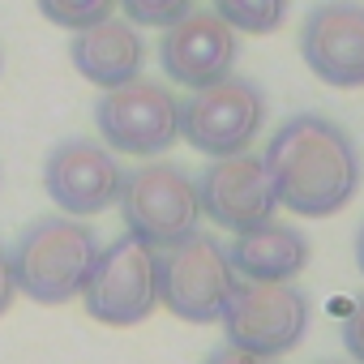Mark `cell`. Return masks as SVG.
I'll list each match as a JSON object with an SVG mask.
<instances>
[{
	"label": "cell",
	"mask_w": 364,
	"mask_h": 364,
	"mask_svg": "<svg viewBox=\"0 0 364 364\" xmlns=\"http://www.w3.org/2000/svg\"><path fill=\"white\" fill-rule=\"evenodd\" d=\"M262 159L279 185V206L300 219H330L360 189V146L338 120L321 112L283 120L270 133Z\"/></svg>",
	"instance_id": "6da1fadb"
},
{
	"label": "cell",
	"mask_w": 364,
	"mask_h": 364,
	"mask_svg": "<svg viewBox=\"0 0 364 364\" xmlns=\"http://www.w3.org/2000/svg\"><path fill=\"white\" fill-rule=\"evenodd\" d=\"M99 249V232L69 215H43L26 223L9 249L18 291L35 304H69L73 296H82Z\"/></svg>",
	"instance_id": "7a4b0ae2"
},
{
	"label": "cell",
	"mask_w": 364,
	"mask_h": 364,
	"mask_svg": "<svg viewBox=\"0 0 364 364\" xmlns=\"http://www.w3.org/2000/svg\"><path fill=\"white\" fill-rule=\"evenodd\" d=\"M120 219L129 236H137L150 249H171L189 240L202 228V198L198 176L171 159H150L141 167H129L120 180Z\"/></svg>",
	"instance_id": "3957f363"
},
{
	"label": "cell",
	"mask_w": 364,
	"mask_h": 364,
	"mask_svg": "<svg viewBox=\"0 0 364 364\" xmlns=\"http://www.w3.org/2000/svg\"><path fill=\"white\" fill-rule=\"evenodd\" d=\"M236 283L240 279L228 262V245L202 228L159 253V304L189 326L219 321Z\"/></svg>",
	"instance_id": "277c9868"
},
{
	"label": "cell",
	"mask_w": 364,
	"mask_h": 364,
	"mask_svg": "<svg viewBox=\"0 0 364 364\" xmlns=\"http://www.w3.org/2000/svg\"><path fill=\"white\" fill-rule=\"evenodd\" d=\"M266 90L249 77L228 73L202 90H189V99H180V137L206 159L245 154L266 129Z\"/></svg>",
	"instance_id": "5b68a950"
},
{
	"label": "cell",
	"mask_w": 364,
	"mask_h": 364,
	"mask_svg": "<svg viewBox=\"0 0 364 364\" xmlns=\"http://www.w3.org/2000/svg\"><path fill=\"white\" fill-rule=\"evenodd\" d=\"M82 304L103 326H141L159 309V249L137 236H116L99 249V262L82 287Z\"/></svg>",
	"instance_id": "8992f818"
},
{
	"label": "cell",
	"mask_w": 364,
	"mask_h": 364,
	"mask_svg": "<svg viewBox=\"0 0 364 364\" xmlns=\"http://www.w3.org/2000/svg\"><path fill=\"white\" fill-rule=\"evenodd\" d=\"M99 141L116 154L159 159L180 141V99L150 77H133L116 90H103L95 103Z\"/></svg>",
	"instance_id": "52a82bcc"
},
{
	"label": "cell",
	"mask_w": 364,
	"mask_h": 364,
	"mask_svg": "<svg viewBox=\"0 0 364 364\" xmlns=\"http://www.w3.org/2000/svg\"><path fill=\"white\" fill-rule=\"evenodd\" d=\"M223 334L232 347L257 355H287L309 334V296L296 283H249L240 279L223 309Z\"/></svg>",
	"instance_id": "ba28073f"
},
{
	"label": "cell",
	"mask_w": 364,
	"mask_h": 364,
	"mask_svg": "<svg viewBox=\"0 0 364 364\" xmlns=\"http://www.w3.org/2000/svg\"><path fill=\"white\" fill-rule=\"evenodd\" d=\"M124 167L99 137H65L43 163V189L69 219H95L120 198Z\"/></svg>",
	"instance_id": "9c48e42d"
},
{
	"label": "cell",
	"mask_w": 364,
	"mask_h": 364,
	"mask_svg": "<svg viewBox=\"0 0 364 364\" xmlns=\"http://www.w3.org/2000/svg\"><path fill=\"white\" fill-rule=\"evenodd\" d=\"M202 215L223 232H249L279 210V185L262 154H228L210 159V167L198 176Z\"/></svg>",
	"instance_id": "30bf717a"
},
{
	"label": "cell",
	"mask_w": 364,
	"mask_h": 364,
	"mask_svg": "<svg viewBox=\"0 0 364 364\" xmlns=\"http://www.w3.org/2000/svg\"><path fill=\"white\" fill-rule=\"evenodd\" d=\"M300 56L317 82L334 90L364 86V5L360 0H321L300 26Z\"/></svg>",
	"instance_id": "8fae6325"
},
{
	"label": "cell",
	"mask_w": 364,
	"mask_h": 364,
	"mask_svg": "<svg viewBox=\"0 0 364 364\" xmlns=\"http://www.w3.org/2000/svg\"><path fill=\"white\" fill-rule=\"evenodd\" d=\"M236 56H240V39L215 9H189L159 39V65L167 82L185 86V90H202L228 77Z\"/></svg>",
	"instance_id": "7c38bea8"
},
{
	"label": "cell",
	"mask_w": 364,
	"mask_h": 364,
	"mask_svg": "<svg viewBox=\"0 0 364 364\" xmlns=\"http://www.w3.org/2000/svg\"><path fill=\"white\" fill-rule=\"evenodd\" d=\"M69 60L73 69L99 86V90H116L133 77H141V65H146V39L141 31L129 22V18H103L95 26H82L73 31L69 39Z\"/></svg>",
	"instance_id": "4fadbf2b"
},
{
	"label": "cell",
	"mask_w": 364,
	"mask_h": 364,
	"mask_svg": "<svg viewBox=\"0 0 364 364\" xmlns=\"http://www.w3.org/2000/svg\"><path fill=\"white\" fill-rule=\"evenodd\" d=\"M313 257V245L300 228L291 223H257L249 232H236V240L228 245V262L236 270V279L249 283H291Z\"/></svg>",
	"instance_id": "5bb4252c"
},
{
	"label": "cell",
	"mask_w": 364,
	"mask_h": 364,
	"mask_svg": "<svg viewBox=\"0 0 364 364\" xmlns=\"http://www.w3.org/2000/svg\"><path fill=\"white\" fill-rule=\"evenodd\" d=\"M210 9L236 35H274L291 14V0H210Z\"/></svg>",
	"instance_id": "9a60e30c"
},
{
	"label": "cell",
	"mask_w": 364,
	"mask_h": 364,
	"mask_svg": "<svg viewBox=\"0 0 364 364\" xmlns=\"http://www.w3.org/2000/svg\"><path fill=\"white\" fill-rule=\"evenodd\" d=\"M39 14L52 22V26H65V31H82V26H95L103 18L116 14L120 0H35Z\"/></svg>",
	"instance_id": "2e32d148"
},
{
	"label": "cell",
	"mask_w": 364,
	"mask_h": 364,
	"mask_svg": "<svg viewBox=\"0 0 364 364\" xmlns=\"http://www.w3.org/2000/svg\"><path fill=\"white\" fill-rule=\"evenodd\" d=\"M120 9L133 26H146V31H167L171 22H180L193 0H120Z\"/></svg>",
	"instance_id": "e0dca14e"
},
{
	"label": "cell",
	"mask_w": 364,
	"mask_h": 364,
	"mask_svg": "<svg viewBox=\"0 0 364 364\" xmlns=\"http://www.w3.org/2000/svg\"><path fill=\"white\" fill-rule=\"evenodd\" d=\"M343 347L355 364H364V296L351 304V313L343 317Z\"/></svg>",
	"instance_id": "ac0fdd59"
},
{
	"label": "cell",
	"mask_w": 364,
	"mask_h": 364,
	"mask_svg": "<svg viewBox=\"0 0 364 364\" xmlns=\"http://www.w3.org/2000/svg\"><path fill=\"white\" fill-rule=\"evenodd\" d=\"M206 364H279V360H270V355H257V351H245V347H232V343H223L219 351H210V360Z\"/></svg>",
	"instance_id": "d6986e66"
},
{
	"label": "cell",
	"mask_w": 364,
	"mask_h": 364,
	"mask_svg": "<svg viewBox=\"0 0 364 364\" xmlns=\"http://www.w3.org/2000/svg\"><path fill=\"white\" fill-rule=\"evenodd\" d=\"M14 296H18V279H14V266H9V249L0 245V317L14 309Z\"/></svg>",
	"instance_id": "ffe728a7"
},
{
	"label": "cell",
	"mask_w": 364,
	"mask_h": 364,
	"mask_svg": "<svg viewBox=\"0 0 364 364\" xmlns=\"http://www.w3.org/2000/svg\"><path fill=\"white\" fill-rule=\"evenodd\" d=\"M355 266H360V274H364V223H360V232H355Z\"/></svg>",
	"instance_id": "44dd1931"
},
{
	"label": "cell",
	"mask_w": 364,
	"mask_h": 364,
	"mask_svg": "<svg viewBox=\"0 0 364 364\" xmlns=\"http://www.w3.org/2000/svg\"><path fill=\"white\" fill-rule=\"evenodd\" d=\"M0 73H5V52H0Z\"/></svg>",
	"instance_id": "7402d4cb"
}]
</instances>
